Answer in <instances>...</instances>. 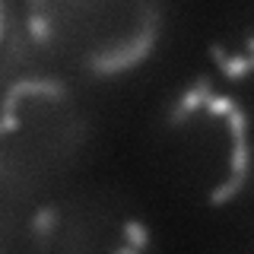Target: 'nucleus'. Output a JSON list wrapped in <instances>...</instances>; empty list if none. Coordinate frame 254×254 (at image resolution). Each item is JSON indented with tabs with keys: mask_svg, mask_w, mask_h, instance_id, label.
Wrapping results in <instances>:
<instances>
[{
	"mask_svg": "<svg viewBox=\"0 0 254 254\" xmlns=\"http://www.w3.org/2000/svg\"><path fill=\"white\" fill-rule=\"evenodd\" d=\"M143 13V22H140V32L130 38V42L111 48V51H99L89 58V67L95 76H115V73H124V70L137 67L153 54L156 48V38H159V26H162V10L156 3H146L140 6Z\"/></svg>",
	"mask_w": 254,
	"mask_h": 254,
	"instance_id": "nucleus-1",
	"label": "nucleus"
},
{
	"mask_svg": "<svg viewBox=\"0 0 254 254\" xmlns=\"http://www.w3.org/2000/svg\"><path fill=\"white\" fill-rule=\"evenodd\" d=\"M22 95H45V99L61 102L64 95H67V86H64L61 79H51V76L48 79H16L3 95V111H16V102H19Z\"/></svg>",
	"mask_w": 254,
	"mask_h": 254,
	"instance_id": "nucleus-2",
	"label": "nucleus"
},
{
	"mask_svg": "<svg viewBox=\"0 0 254 254\" xmlns=\"http://www.w3.org/2000/svg\"><path fill=\"white\" fill-rule=\"evenodd\" d=\"M210 99H213V83H210L206 76H197L194 86H190V89L172 105V111H169V127L185 124L197 108H206V102H210Z\"/></svg>",
	"mask_w": 254,
	"mask_h": 254,
	"instance_id": "nucleus-3",
	"label": "nucleus"
},
{
	"mask_svg": "<svg viewBox=\"0 0 254 254\" xmlns=\"http://www.w3.org/2000/svg\"><path fill=\"white\" fill-rule=\"evenodd\" d=\"M54 226H58V206L54 203L42 206V210L32 216V242H35V248L42 254L48 251V242H51V235H54Z\"/></svg>",
	"mask_w": 254,
	"mask_h": 254,
	"instance_id": "nucleus-4",
	"label": "nucleus"
},
{
	"mask_svg": "<svg viewBox=\"0 0 254 254\" xmlns=\"http://www.w3.org/2000/svg\"><path fill=\"white\" fill-rule=\"evenodd\" d=\"M210 58L216 61V67L222 70V76L232 79V83L245 79V76H248V70H251V58H248V54H245V58H229L222 45H210Z\"/></svg>",
	"mask_w": 254,
	"mask_h": 254,
	"instance_id": "nucleus-5",
	"label": "nucleus"
},
{
	"mask_svg": "<svg viewBox=\"0 0 254 254\" xmlns=\"http://www.w3.org/2000/svg\"><path fill=\"white\" fill-rule=\"evenodd\" d=\"M26 32L32 35V42H35V45H48V42L54 38V26H51V19L45 16V3H38V0L29 6Z\"/></svg>",
	"mask_w": 254,
	"mask_h": 254,
	"instance_id": "nucleus-6",
	"label": "nucleus"
},
{
	"mask_svg": "<svg viewBox=\"0 0 254 254\" xmlns=\"http://www.w3.org/2000/svg\"><path fill=\"white\" fill-rule=\"evenodd\" d=\"M121 232H124V242L130 245V248H137V251H143L149 245V232H146V226H143L140 219H127L121 226Z\"/></svg>",
	"mask_w": 254,
	"mask_h": 254,
	"instance_id": "nucleus-7",
	"label": "nucleus"
},
{
	"mask_svg": "<svg viewBox=\"0 0 254 254\" xmlns=\"http://www.w3.org/2000/svg\"><path fill=\"white\" fill-rule=\"evenodd\" d=\"M235 108H238V105H235L232 95H213V99L206 102V111H210V115H226V118H229Z\"/></svg>",
	"mask_w": 254,
	"mask_h": 254,
	"instance_id": "nucleus-8",
	"label": "nucleus"
},
{
	"mask_svg": "<svg viewBox=\"0 0 254 254\" xmlns=\"http://www.w3.org/2000/svg\"><path fill=\"white\" fill-rule=\"evenodd\" d=\"M16 127H19V118H16V111H3V121H0V133H13Z\"/></svg>",
	"mask_w": 254,
	"mask_h": 254,
	"instance_id": "nucleus-9",
	"label": "nucleus"
},
{
	"mask_svg": "<svg viewBox=\"0 0 254 254\" xmlns=\"http://www.w3.org/2000/svg\"><path fill=\"white\" fill-rule=\"evenodd\" d=\"M111 254H140V251L130 248V245H124V248H118V251H111Z\"/></svg>",
	"mask_w": 254,
	"mask_h": 254,
	"instance_id": "nucleus-10",
	"label": "nucleus"
},
{
	"mask_svg": "<svg viewBox=\"0 0 254 254\" xmlns=\"http://www.w3.org/2000/svg\"><path fill=\"white\" fill-rule=\"evenodd\" d=\"M245 48H248V54H254V35H248V42H245Z\"/></svg>",
	"mask_w": 254,
	"mask_h": 254,
	"instance_id": "nucleus-11",
	"label": "nucleus"
},
{
	"mask_svg": "<svg viewBox=\"0 0 254 254\" xmlns=\"http://www.w3.org/2000/svg\"><path fill=\"white\" fill-rule=\"evenodd\" d=\"M248 58H251V67H254V54H248Z\"/></svg>",
	"mask_w": 254,
	"mask_h": 254,
	"instance_id": "nucleus-12",
	"label": "nucleus"
}]
</instances>
